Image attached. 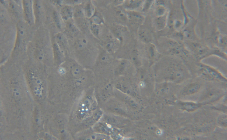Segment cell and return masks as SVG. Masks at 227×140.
<instances>
[{"mask_svg": "<svg viewBox=\"0 0 227 140\" xmlns=\"http://www.w3.org/2000/svg\"><path fill=\"white\" fill-rule=\"evenodd\" d=\"M190 47L192 51L198 56L205 55L208 52L209 49L205 46L196 43H192L190 45Z\"/></svg>", "mask_w": 227, "mask_h": 140, "instance_id": "6da1fadb", "label": "cell"}, {"mask_svg": "<svg viewBox=\"0 0 227 140\" xmlns=\"http://www.w3.org/2000/svg\"><path fill=\"white\" fill-rule=\"evenodd\" d=\"M127 13L128 18L133 22L141 24L144 21V17L137 12L131 10L128 11Z\"/></svg>", "mask_w": 227, "mask_h": 140, "instance_id": "7a4b0ae2", "label": "cell"}, {"mask_svg": "<svg viewBox=\"0 0 227 140\" xmlns=\"http://www.w3.org/2000/svg\"><path fill=\"white\" fill-rule=\"evenodd\" d=\"M169 51L172 54H179L182 50L181 46L177 42L173 40H170L167 43Z\"/></svg>", "mask_w": 227, "mask_h": 140, "instance_id": "3957f363", "label": "cell"}, {"mask_svg": "<svg viewBox=\"0 0 227 140\" xmlns=\"http://www.w3.org/2000/svg\"><path fill=\"white\" fill-rule=\"evenodd\" d=\"M23 6L27 20L30 23L33 20V12L31 1H23Z\"/></svg>", "mask_w": 227, "mask_h": 140, "instance_id": "277c9868", "label": "cell"}, {"mask_svg": "<svg viewBox=\"0 0 227 140\" xmlns=\"http://www.w3.org/2000/svg\"><path fill=\"white\" fill-rule=\"evenodd\" d=\"M167 20V17L165 15L158 17L156 22V28L159 30L165 28Z\"/></svg>", "mask_w": 227, "mask_h": 140, "instance_id": "5b68a950", "label": "cell"}, {"mask_svg": "<svg viewBox=\"0 0 227 140\" xmlns=\"http://www.w3.org/2000/svg\"><path fill=\"white\" fill-rule=\"evenodd\" d=\"M139 35L142 39L145 42H147L150 40V35L149 31L145 28L140 29L139 31Z\"/></svg>", "mask_w": 227, "mask_h": 140, "instance_id": "8992f818", "label": "cell"}, {"mask_svg": "<svg viewBox=\"0 0 227 140\" xmlns=\"http://www.w3.org/2000/svg\"><path fill=\"white\" fill-rule=\"evenodd\" d=\"M116 17L118 18L119 20L122 22H126L128 19L127 13L121 9H118L116 12Z\"/></svg>", "mask_w": 227, "mask_h": 140, "instance_id": "52a82bcc", "label": "cell"}, {"mask_svg": "<svg viewBox=\"0 0 227 140\" xmlns=\"http://www.w3.org/2000/svg\"><path fill=\"white\" fill-rule=\"evenodd\" d=\"M143 1H129L127 3V7L129 9H136L142 4Z\"/></svg>", "mask_w": 227, "mask_h": 140, "instance_id": "ba28073f", "label": "cell"}, {"mask_svg": "<svg viewBox=\"0 0 227 140\" xmlns=\"http://www.w3.org/2000/svg\"><path fill=\"white\" fill-rule=\"evenodd\" d=\"M61 13L62 17L64 18L68 19L72 16V10L70 7L65 6L62 9Z\"/></svg>", "mask_w": 227, "mask_h": 140, "instance_id": "9c48e42d", "label": "cell"}, {"mask_svg": "<svg viewBox=\"0 0 227 140\" xmlns=\"http://www.w3.org/2000/svg\"><path fill=\"white\" fill-rule=\"evenodd\" d=\"M200 88V85L198 84H194L186 89L184 93L186 94H193L197 92Z\"/></svg>", "mask_w": 227, "mask_h": 140, "instance_id": "30bf717a", "label": "cell"}, {"mask_svg": "<svg viewBox=\"0 0 227 140\" xmlns=\"http://www.w3.org/2000/svg\"><path fill=\"white\" fill-rule=\"evenodd\" d=\"M66 26L67 30L71 33H75L77 31V29L76 27L71 22L68 21L66 22Z\"/></svg>", "mask_w": 227, "mask_h": 140, "instance_id": "8fae6325", "label": "cell"}, {"mask_svg": "<svg viewBox=\"0 0 227 140\" xmlns=\"http://www.w3.org/2000/svg\"><path fill=\"white\" fill-rule=\"evenodd\" d=\"M156 13L157 16L158 17L163 16L166 13L165 8L162 6H159L156 8Z\"/></svg>", "mask_w": 227, "mask_h": 140, "instance_id": "7c38bea8", "label": "cell"}, {"mask_svg": "<svg viewBox=\"0 0 227 140\" xmlns=\"http://www.w3.org/2000/svg\"><path fill=\"white\" fill-rule=\"evenodd\" d=\"M10 6L11 10H12L13 13L17 15L19 13V7L17 3L15 2H11L10 4Z\"/></svg>", "mask_w": 227, "mask_h": 140, "instance_id": "4fadbf2b", "label": "cell"}, {"mask_svg": "<svg viewBox=\"0 0 227 140\" xmlns=\"http://www.w3.org/2000/svg\"><path fill=\"white\" fill-rule=\"evenodd\" d=\"M85 13L88 17H91L92 15V8L91 5L90 4H89L86 7Z\"/></svg>", "mask_w": 227, "mask_h": 140, "instance_id": "5bb4252c", "label": "cell"}, {"mask_svg": "<svg viewBox=\"0 0 227 140\" xmlns=\"http://www.w3.org/2000/svg\"><path fill=\"white\" fill-rule=\"evenodd\" d=\"M54 17L55 22L56 23V25L58 28L61 27V23L60 19L57 13L55 12L54 14Z\"/></svg>", "mask_w": 227, "mask_h": 140, "instance_id": "9a60e30c", "label": "cell"}, {"mask_svg": "<svg viewBox=\"0 0 227 140\" xmlns=\"http://www.w3.org/2000/svg\"><path fill=\"white\" fill-rule=\"evenodd\" d=\"M91 29L93 33L97 34L99 33V28L97 24H95L91 26Z\"/></svg>", "mask_w": 227, "mask_h": 140, "instance_id": "2e32d148", "label": "cell"}, {"mask_svg": "<svg viewBox=\"0 0 227 140\" xmlns=\"http://www.w3.org/2000/svg\"><path fill=\"white\" fill-rule=\"evenodd\" d=\"M92 20L95 23V24H99L101 22V19L98 17L95 16L92 18Z\"/></svg>", "mask_w": 227, "mask_h": 140, "instance_id": "e0dca14e", "label": "cell"}, {"mask_svg": "<svg viewBox=\"0 0 227 140\" xmlns=\"http://www.w3.org/2000/svg\"><path fill=\"white\" fill-rule=\"evenodd\" d=\"M138 54H134L133 56V59L135 63H140V60L138 56Z\"/></svg>", "mask_w": 227, "mask_h": 140, "instance_id": "ac0fdd59", "label": "cell"}, {"mask_svg": "<svg viewBox=\"0 0 227 140\" xmlns=\"http://www.w3.org/2000/svg\"><path fill=\"white\" fill-rule=\"evenodd\" d=\"M152 1H147L145 3L143 7V10H146L149 8V7H150V6L151 4V3Z\"/></svg>", "mask_w": 227, "mask_h": 140, "instance_id": "d6986e66", "label": "cell"}]
</instances>
